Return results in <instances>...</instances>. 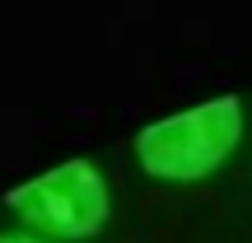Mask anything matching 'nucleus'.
I'll return each mask as SVG.
<instances>
[{"instance_id": "obj_2", "label": "nucleus", "mask_w": 252, "mask_h": 243, "mask_svg": "<svg viewBox=\"0 0 252 243\" xmlns=\"http://www.w3.org/2000/svg\"><path fill=\"white\" fill-rule=\"evenodd\" d=\"M9 206L19 215H28L33 225L52 229V234H65V239H80V234H94L108 215V187L103 178L89 169L84 159H70L61 169L33 178L28 187L9 192Z\"/></svg>"}, {"instance_id": "obj_1", "label": "nucleus", "mask_w": 252, "mask_h": 243, "mask_svg": "<svg viewBox=\"0 0 252 243\" xmlns=\"http://www.w3.org/2000/svg\"><path fill=\"white\" fill-rule=\"evenodd\" d=\"M238 131H243V108L234 94H224V99H210L191 112L145 126L135 136V154L159 178H201L234 150Z\"/></svg>"}, {"instance_id": "obj_3", "label": "nucleus", "mask_w": 252, "mask_h": 243, "mask_svg": "<svg viewBox=\"0 0 252 243\" xmlns=\"http://www.w3.org/2000/svg\"><path fill=\"white\" fill-rule=\"evenodd\" d=\"M0 243H37V239H24V234H5Z\"/></svg>"}]
</instances>
